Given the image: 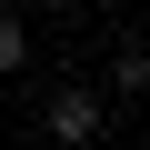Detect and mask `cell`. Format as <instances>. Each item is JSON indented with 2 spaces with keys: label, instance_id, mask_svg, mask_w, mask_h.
Here are the masks:
<instances>
[{
  "label": "cell",
  "instance_id": "cell-2",
  "mask_svg": "<svg viewBox=\"0 0 150 150\" xmlns=\"http://www.w3.org/2000/svg\"><path fill=\"white\" fill-rule=\"evenodd\" d=\"M110 90H120V100H150V50H140V40L110 50Z\"/></svg>",
  "mask_w": 150,
  "mask_h": 150
},
{
  "label": "cell",
  "instance_id": "cell-3",
  "mask_svg": "<svg viewBox=\"0 0 150 150\" xmlns=\"http://www.w3.org/2000/svg\"><path fill=\"white\" fill-rule=\"evenodd\" d=\"M20 60H30V30H20L10 10H0V80H10V70H20Z\"/></svg>",
  "mask_w": 150,
  "mask_h": 150
},
{
  "label": "cell",
  "instance_id": "cell-4",
  "mask_svg": "<svg viewBox=\"0 0 150 150\" xmlns=\"http://www.w3.org/2000/svg\"><path fill=\"white\" fill-rule=\"evenodd\" d=\"M40 10H50V20H70V10H90V0H40Z\"/></svg>",
  "mask_w": 150,
  "mask_h": 150
},
{
  "label": "cell",
  "instance_id": "cell-1",
  "mask_svg": "<svg viewBox=\"0 0 150 150\" xmlns=\"http://www.w3.org/2000/svg\"><path fill=\"white\" fill-rule=\"evenodd\" d=\"M40 130H50L60 150H90V140L110 130V110H100V90H90V80H60V90L40 100Z\"/></svg>",
  "mask_w": 150,
  "mask_h": 150
}]
</instances>
